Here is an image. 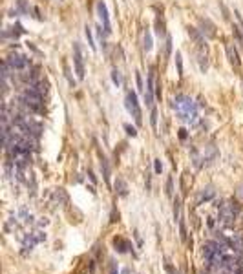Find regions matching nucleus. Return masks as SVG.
Here are the masks:
<instances>
[{"mask_svg": "<svg viewBox=\"0 0 243 274\" xmlns=\"http://www.w3.org/2000/svg\"><path fill=\"white\" fill-rule=\"evenodd\" d=\"M187 31H188V35H190V39H194V42L198 44V48H199V50H207L205 37H203V33H201L198 28H192V26H188V28H187Z\"/></svg>", "mask_w": 243, "mask_h": 274, "instance_id": "7", "label": "nucleus"}, {"mask_svg": "<svg viewBox=\"0 0 243 274\" xmlns=\"http://www.w3.org/2000/svg\"><path fill=\"white\" fill-rule=\"evenodd\" d=\"M97 15H99V18L103 22V26H104V31L110 35L112 33V24H110V15H108V8H106L104 0L97 2Z\"/></svg>", "mask_w": 243, "mask_h": 274, "instance_id": "4", "label": "nucleus"}, {"mask_svg": "<svg viewBox=\"0 0 243 274\" xmlns=\"http://www.w3.org/2000/svg\"><path fill=\"white\" fill-rule=\"evenodd\" d=\"M170 53H172V37L166 35V57H170Z\"/></svg>", "mask_w": 243, "mask_h": 274, "instance_id": "25", "label": "nucleus"}, {"mask_svg": "<svg viewBox=\"0 0 243 274\" xmlns=\"http://www.w3.org/2000/svg\"><path fill=\"white\" fill-rule=\"evenodd\" d=\"M115 190L121 194V196H126L128 194V187H126V183L121 179V177H117V181H115Z\"/></svg>", "mask_w": 243, "mask_h": 274, "instance_id": "12", "label": "nucleus"}, {"mask_svg": "<svg viewBox=\"0 0 243 274\" xmlns=\"http://www.w3.org/2000/svg\"><path fill=\"white\" fill-rule=\"evenodd\" d=\"M172 108L176 110V113L181 121L185 123H190V124H196L198 123V106L194 104L188 95L185 93H177L172 101Z\"/></svg>", "mask_w": 243, "mask_h": 274, "instance_id": "1", "label": "nucleus"}, {"mask_svg": "<svg viewBox=\"0 0 243 274\" xmlns=\"http://www.w3.org/2000/svg\"><path fill=\"white\" fill-rule=\"evenodd\" d=\"M18 9L22 11V13H28V6H26V0H18Z\"/></svg>", "mask_w": 243, "mask_h": 274, "instance_id": "26", "label": "nucleus"}, {"mask_svg": "<svg viewBox=\"0 0 243 274\" xmlns=\"http://www.w3.org/2000/svg\"><path fill=\"white\" fill-rule=\"evenodd\" d=\"M150 124L154 130H157V108H152V113H150Z\"/></svg>", "mask_w": 243, "mask_h": 274, "instance_id": "15", "label": "nucleus"}, {"mask_svg": "<svg viewBox=\"0 0 243 274\" xmlns=\"http://www.w3.org/2000/svg\"><path fill=\"white\" fill-rule=\"evenodd\" d=\"M179 139H187V130H185V128L179 130Z\"/></svg>", "mask_w": 243, "mask_h": 274, "instance_id": "29", "label": "nucleus"}, {"mask_svg": "<svg viewBox=\"0 0 243 274\" xmlns=\"http://www.w3.org/2000/svg\"><path fill=\"white\" fill-rule=\"evenodd\" d=\"M114 247H115V250L117 252H121V254H124L130 250V241L128 240H124V238H121V236H117V238H114Z\"/></svg>", "mask_w": 243, "mask_h": 274, "instance_id": "9", "label": "nucleus"}, {"mask_svg": "<svg viewBox=\"0 0 243 274\" xmlns=\"http://www.w3.org/2000/svg\"><path fill=\"white\" fill-rule=\"evenodd\" d=\"M123 274H130V271H128V269H124V271H123Z\"/></svg>", "mask_w": 243, "mask_h": 274, "instance_id": "30", "label": "nucleus"}, {"mask_svg": "<svg viewBox=\"0 0 243 274\" xmlns=\"http://www.w3.org/2000/svg\"><path fill=\"white\" fill-rule=\"evenodd\" d=\"M110 274H119L117 272V265L112 261V265H110Z\"/></svg>", "mask_w": 243, "mask_h": 274, "instance_id": "28", "label": "nucleus"}, {"mask_svg": "<svg viewBox=\"0 0 243 274\" xmlns=\"http://www.w3.org/2000/svg\"><path fill=\"white\" fill-rule=\"evenodd\" d=\"M62 66H64V75H66V79L70 81V84H71V86H75V81H73V77H71V73H70V68H68V62L64 61V62H62Z\"/></svg>", "mask_w": 243, "mask_h": 274, "instance_id": "17", "label": "nucleus"}, {"mask_svg": "<svg viewBox=\"0 0 243 274\" xmlns=\"http://www.w3.org/2000/svg\"><path fill=\"white\" fill-rule=\"evenodd\" d=\"M73 64H75V73H77V79L82 81L84 79V59H82V50H81V44L73 42Z\"/></svg>", "mask_w": 243, "mask_h": 274, "instance_id": "3", "label": "nucleus"}, {"mask_svg": "<svg viewBox=\"0 0 243 274\" xmlns=\"http://www.w3.org/2000/svg\"><path fill=\"white\" fill-rule=\"evenodd\" d=\"M152 101H154V93H150V92H145V103L148 106H152Z\"/></svg>", "mask_w": 243, "mask_h": 274, "instance_id": "24", "label": "nucleus"}, {"mask_svg": "<svg viewBox=\"0 0 243 274\" xmlns=\"http://www.w3.org/2000/svg\"><path fill=\"white\" fill-rule=\"evenodd\" d=\"M166 194H168V196L174 194V179H172V177H168V181H166Z\"/></svg>", "mask_w": 243, "mask_h": 274, "instance_id": "21", "label": "nucleus"}, {"mask_svg": "<svg viewBox=\"0 0 243 274\" xmlns=\"http://www.w3.org/2000/svg\"><path fill=\"white\" fill-rule=\"evenodd\" d=\"M112 81H114V84H115L117 88L121 86L123 79H121V73H119V70H114V71H112Z\"/></svg>", "mask_w": 243, "mask_h": 274, "instance_id": "16", "label": "nucleus"}, {"mask_svg": "<svg viewBox=\"0 0 243 274\" xmlns=\"http://www.w3.org/2000/svg\"><path fill=\"white\" fill-rule=\"evenodd\" d=\"M11 29H13V31H11V35H13V37H15V39H17V37H18V35H22V33H24V28H22L20 24H15V26H13V28H11Z\"/></svg>", "mask_w": 243, "mask_h": 274, "instance_id": "20", "label": "nucleus"}, {"mask_svg": "<svg viewBox=\"0 0 243 274\" xmlns=\"http://www.w3.org/2000/svg\"><path fill=\"white\" fill-rule=\"evenodd\" d=\"M227 57H229V62H230L234 68L240 71V68H241V59H240V53H238V50L234 48L232 44H229V46H227Z\"/></svg>", "mask_w": 243, "mask_h": 274, "instance_id": "8", "label": "nucleus"}, {"mask_svg": "<svg viewBox=\"0 0 243 274\" xmlns=\"http://www.w3.org/2000/svg\"><path fill=\"white\" fill-rule=\"evenodd\" d=\"M101 170H103L104 181H106V183H110V168H108V161H106L104 155H103V159H101Z\"/></svg>", "mask_w": 243, "mask_h": 274, "instance_id": "13", "label": "nucleus"}, {"mask_svg": "<svg viewBox=\"0 0 243 274\" xmlns=\"http://www.w3.org/2000/svg\"><path fill=\"white\" fill-rule=\"evenodd\" d=\"M199 31L207 37V39H214L216 37V26L212 24L209 18H199Z\"/></svg>", "mask_w": 243, "mask_h": 274, "instance_id": "6", "label": "nucleus"}, {"mask_svg": "<svg viewBox=\"0 0 243 274\" xmlns=\"http://www.w3.org/2000/svg\"><path fill=\"white\" fill-rule=\"evenodd\" d=\"M198 62H199V70L205 73L209 70V62H207V53L203 50H199V53H198Z\"/></svg>", "mask_w": 243, "mask_h": 274, "instance_id": "10", "label": "nucleus"}, {"mask_svg": "<svg viewBox=\"0 0 243 274\" xmlns=\"http://www.w3.org/2000/svg\"><path fill=\"white\" fill-rule=\"evenodd\" d=\"M152 33L148 31V29H145V35H143V48H145V51H152Z\"/></svg>", "mask_w": 243, "mask_h": 274, "instance_id": "11", "label": "nucleus"}, {"mask_svg": "<svg viewBox=\"0 0 243 274\" xmlns=\"http://www.w3.org/2000/svg\"><path fill=\"white\" fill-rule=\"evenodd\" d=\"M6 62L9 64V68L15 71V70H24L29 64V59L24 57V55H11V57L6 59Z\"/></svg>", "mask_w": 243, "mask_h": 274, "instance_id": "5", "label": "nucleus"}, {"mask_svg": "<svg viewBox=\"0 0 243 274\" xmlns=\"http://www.w3.org/2000/svg\"><path fill=\"white\" fill-rule=\"evenodd\" d=\"M124 106H126L128 113L135 119V123L141 124L143 123V113H141V108H139V101L135 92H126V99H124Z\"/></svg>", "mask_w": 243, "mask_h": 274, "instance_id": "2", "label": "nucleus"}, {"mask_svg": "<svg viewBox=\"0 0 243 274\" xmlns=\"http://www.w3.org/2000/svg\"><path fill=\"white\" fill-rule=\"evenodd\" d=\"M84 35H86V40H88V46H90V48H92V50L95 51V50H97V46H95V40H93V35H92V29H90L88 26L84 28Z\"/></svg>", "mask_w": 243, "mask_h": 274, "instance_id": "14", "label": "nucleus"}, {"mask_svg": "<svg viewBox=\"0 0 243 274\" xmlns=\"http://www.w3.org/2000/svg\"><path fill=\"white\" fill-rule=\"evenodd\" d=\"M154 170H156V174H161V170H163L161 159H156V161H154Z\"/></svg>", "mask_w": 243, "mask_h": 274, "instance_id": "23", "label": "nucleus"}, {"mask_svg": "<svg viewBox=\"0 0 243 274\" xmlns=\"http://www.w3.org/2000/svg\"><path fill=\"white\" fill-rule=\"evenodd\" d=\"M176 64H177V75L183 77V61H181V53H176Z\"/></svg>", "mask_w": 243, "mask_h": 274, "instance_id": "18", "label": "nucleus"}, {"mask_svg": "<svg viewBox=\"0 0 243 274\" xmlns=\"http://www.w3.org/2000/svg\"><path fill=\"white\" fill-rule=\"evenodd\" d=\"M156 31H157V35H165L166 33V29H165V22L163 20H159V18H156Z\"/></svg>", "mask_w": 243, "mask_h": 274, "instance_id": "19", "label": "nucleus"}, {"mask_svg": "<svg viewBox=\"0 0 243 274\" xmlns=\"http://www.w3.org/2000/svg\"><path fill=\"white\" fill-rule=\"evenodd\" d=\"M135 81H137V88L139 90H143V77H141V73H135Z\"/></svg>", "mask_w": 243, "mask_h": 274, "instance_id": "27", "label": "nucleus"}, {"mask_svg": "<svg viewBox=\"0 0 243 274\" xmlns=\"http://www.w3.org/2000/svg\"><path fill=\"white\" fill-rule=\"evenodd\" d=\"M124 130H126V134H128V135H132V137H135V135H137V130H135L134 126H130V124H124Z\"/></svg>", "mask_w": 243, "mask_h": 274, "instance_id": "22", "label": "nucleus"}]
</instances>
